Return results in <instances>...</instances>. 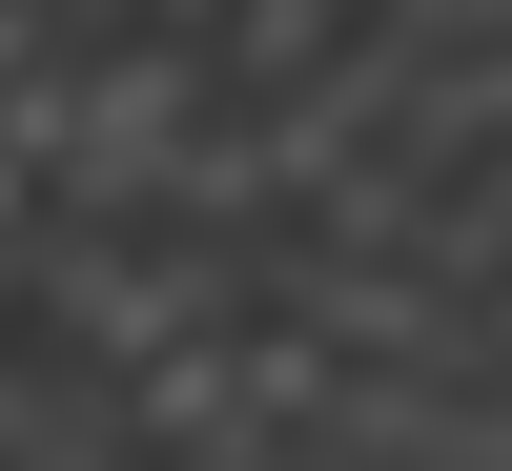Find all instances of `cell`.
Wrapping results in <instances>:
<instances>
[{
    "mask_svg": "<svg viewBox=\"0 0 512 471\" xmlns=\"http://www.w3.org/2000/svg\"><path fill=\"white\" fill-rule=\"evenodd\" d=\"M328 41H349V0H205V103H287V82L328 62Z\"/></svg>",
    "mask_w": 512,
    "mask_h": 471,
    "instance_id": "cell-1",
    "label": "cell"
}]
</instances>
